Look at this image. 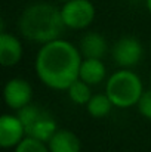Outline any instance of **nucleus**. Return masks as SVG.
I'll use <instances>...</instances> for the list:
<instances>
[{
  "label": "nucleus",
  "instance_id": "obj_1",
  "mask_svg": "<svg viewBox=\"0 0 151 152\" xmlns=\"http://www.w3.org/2000/svg\"><path fill=\"white\" fill-rule=\"evenodd\" d=\"M83 56L67 40L56 39L42 45L36 56V72L39 80L55 90H67L79 80Z\"/></svg>",
  "mask_w": 151,
  "mask_h": 152
},
{
  "label": "nucleus",
  "instance_id": "obj_2",
  "mask_svg": "<svg viewBox=\"0 0 151 152\" xmlns=\"http://www.w3.org/2000/svg\"><path fill=\"white\" fill-rule=\"evenodd\" d=\"M18 28L27 40L46 45L59 39L65 24L61 9L46 1H39L24 9L18 19Z\"/></svg>",
  "mask_w": 151,
  "mask_h": 152
},
{
  "label": "nucleus",
  "instance_id": "obj_3",
  "mask_svg": "<svg viewBox=\"0 0 151 152\" xmlns=\"http://www.w3.org/2000/svg\"><path fill=\"white\" fill-rule=\"evenodd\" d=\"M105 93L116 108H130L138 105L144 93L141 78L130 69L123 68L116 71L107 80Z\"/></svg>",
  "mask_w": 151,
  "mask_h": 152
},
{
  "label": "nucleus",
  "instance_id": "obj_4",
  "mask_svg": "<svg viewBox=\"0 0 151 152\" xmlns=\"http://www.w3.org/2000/svg\"><path fill=\"white\" fill-rule=\"evenodd\" d=\"M18 117L21 118L25 134L28 137L48 143L58 130V124L53 115L39 105H27L25 108L18 111Z\"/></svg>",
  "mask_w": 151,
  "mask_h": 152
},
{
  "label": "nucleus",
  "instance_id": "obj_5",
  "mask_svg": "<svg viewBox=\"0 0 151 152\" xmlns=\"http://www.w3.org/2000/svg\"><path fill=\"white\" fill-rule=\"evenodd\" d=\"M61 15L67 28L83 30L94 22L96 10L91 0H68L61 7Z\"/></svg>",
  "mask_w": 151,
  "mask_h": 152
},
{
  "label": "nucleus",
  "instance_id": "obj_6",
  "mask_svg": "<svg viewBox=\"0 0 151 152\" xmlns=\"http://www.w3.org/2000/svg\"><path fill=\"white\" fill-rule=\"evenodd\" d=\"M144 55L142 45L135 37H122L119 39L111 49L113 61L122 68L135 66Z\"/></svg>",
  "mask_w": 151,
  "mask_h": 152
},
{
  "label": "nucleus",
  "instance_id": "obj_7",
  "mask_svg": "<svg viewBox=\"0 0 151 152\" xmlns=\"http://www.w3.org/2000/svg\"><path fill=\"white\" fill-rule=\"evenodd\" d=\"M3 98H4L6 105L10 109L21 111L22 108H25L27 105L31 103V99H33V87L24 78H19V77L10 78L4 84Z\"/></svg>",
  "mask_w": 151,
  "mask_h": 152
},
{
  "label": "nucleus",
  "instance_id": "obj_8",
  "mask_svg": "<svg viewBox=\"0 0 151 152\" xmlns=\"http://www.w3.org/2000/svg\"><path fill=\"white\" fill-rule=\"evenodd\" d=\"M25 129L18 115L3 114L0 117V146L13 148L18 146L25 137Z\"/></svg>",
  "mask_w": 151,
  "mask_h": 152
},
{
  "label": "nucleus",
  "instance_id": "obj_9",
  "mask_svg": "<svg viewBox=\"0 0 151 152\" xmlns=\"http://www.w3.org/2000/svg\"><path fill=\"white\" fill-rule=\"evenodd\" d=\"M22 45L15 36L4 31L0 33V64L4 68L16 65L22 58Z\"/></svg>",
  "mask_w": 151,
  "mask_h": 152
},
{
  "label": "nucleus",
  "instance_id": "obj_10",
  "mask_svg": "<svg viewBox=\"0 0 151 152\" xmlns=\"http://www.w3.org/2000/svg\"><path fill=\"white\" fill-rule=\"evenodd\" d=\"M50 152H80L82 142L76 133L65 129H58L48 142Z\"/></svg>",
  "mask_w": 151,
  "mask_h": 152
},
{
  "label": "nucleus",
  "instance_id": "obj_11",
  "mask_svg": "<svg viewBox=\"0 0 151 152\" xmlns=\"http://www.w3.org/2000/svg\"><path fill=\"white\" fill-rule=\"evenodd\" d=\"M105 75H107V68L102 59L83 58L80 65V74H79L80 80H83L89 86H96L105 80Z\"/></svg>",
  "mask_w": 151,
  "mask_h": 152
},
{
  "label": "nucleus",
  "instance_id": "obj_12",
  "mask_svg": "<svg viewBox=\"0 0 151 152\" xmlns=\"http://www.w3.org/2000/svg\"><path fill=\"white\" fill-rule=\"evenodd\" d=\"M79 50L83 58H95L102 59L108 50V45L104 36L99 33H88L82 37Z\"/></svg>",
  "mask_w": 151,
  "mask_h": 152
},
{
  "label": "nucleus",
  "instance_id": "obj_13",
  "mask_svg": "<svg viewBox=\"0 0 151 152\" xmlns=\"http://www.w3.org/2000/svg\"><path fill=\"white\" fill-rule=\"evenodd\" d=\"M113 102L110 101V98L107 96V93H98V95H94L91 98V101L88 102L86 105V109L89 112L91 117L94 118H104L107 117L111 109H113Z\"/></svg>",
  "mask_w": 151,
  "mask_h": 152
},
{
  "label": "nucleus",
  "instance_id": "obj_14",
  "mask_svg": "<svg viewBox=\"0 0 151 152\" xmlns=\"http://www.w3.org/2000/svg\"><path fill=\"white\" fill-rule=\"evenodd\" d=\"M67 93H68V98L76 105H88V102L94 96L92 92H91V86L88 83H85L83 80H80V78L76 80L67 89Z\"/></svg>",
  "mask_w": 151,
  "mask_h": 152
},
{
  "label": "nucleus",
  "instance_id": "obj_15",
  "mask_svg": "<svg viewBox=\"0 0 151 152\" xmlns=\"http://www.w3.org/2000/svg\"><path fill=\"white\" fill-rule=\"evenodd\" d=\"M15 152H50V151L46 142H42V140H37V139L25 136L22 139V142L18 146H15Z\"/></svg>",
  "mask_w": 151,
  "mask_h": 152
},
{
  "label": "nucleus",
  "instance_id": "obj_16",
  "mask_svg": "<svg viewBox=\"0 0 151 152\" xmlns=\"http://www.w3.org/2000/svg\"><path fill=\"white\" fill-rule=\"evenodd\" d=\"M138 111L139 114L147 118V120H151V89L150 90H144L141 99L138 102Z\"/></svg>",
  "mask_w": 151,
  "mask_h": 152
},
{
  "label": "nucleus",
  "instance_id": "obj_17",
  "mask_svg": "<svg viewBox=\"0 0 151 152\" xmlns=\"http://www.w3.org/2000/svg\"><path fill=\"white\" fill-rule=\"evenodd\" d=\"M147 9H148V12L151 13V0H147Z\"/></svg>",
  "mask_w": 151,
  "mask_h": 152
},
{
  "label": "nucleus",
  "instance_id": "obj_18",
  "mask_svg": "<svg viewBox=\"0 0 151 152\" xmlns=\"http://www.w3.org/2000/svg\"><path fill=\"white\" fill-rule=\"evenodd\" d=\"M58 1H62V3H65V1H68V0H58Z\"/></svg>",
  "mask_w": 151,
  "mask_h": 152
},
{
  "label": "nucleus",
  "instance_id": "obj_19",
  "mask_svg": "<svg viewBox=\"0 0 151 152\" xmlns=\"http://www.w3.org/2000/svg\"><path fill=\"white\" fill-rule=\"evenodd\" d=\"M150 83H151V72H150Z\"/></svg>",
  "mask_w": 151,
  "mask_h": 152
},
{
  "label": "nucleus",
  "instance_id": "obj_20",
  "mask_svg": "<svg viewBox=\"0 0 151 152\" xmlns=\"http://www.w3.org/2000/svg\"><path fill=\"white\" fill-rule=\"evenodd\" d=\"M150 48H151V45H150Z\"/></svg>",
  "mask_w": 151,
  "mask_h": 152
}]
</instances>
